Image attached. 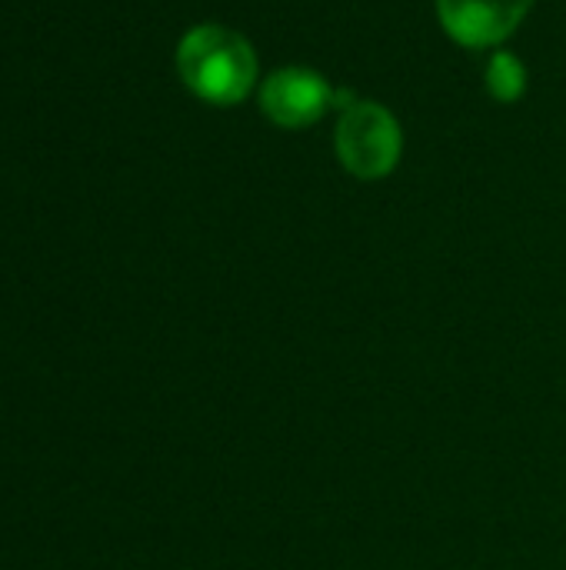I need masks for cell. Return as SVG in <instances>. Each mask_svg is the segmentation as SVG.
<instances>
[{
	"instance_id": "obj_1",
	"label": "cell",
	"mask_w": 566,
	"mask_h": 570,
	"mask_svg": "<svg viewBox=\"0 0 566 570\" xmlns=\"http://www.w3.org/2000/svg\"><path fill=\"white\" fill-rule=\"evenodd\" d=\"M177 73L200 100L234 107L257 83V53L244 33L224 23H200L177 43Z\"/></svg>"
},
{
	"instance_id": "obj_2",
	"label": "cell",
	"mask_w": 566,
	"mask_h": 570,
	"mask_svg": "<svg viewBox=\"0 0 566 570\" xmlns=\"http://www.w3.org/2000/svg\"><path fill=\"white\" fill-rule=\"evenodd\" d=\"M404 154V130L397 117L377 100H357L340 114L337 157L357 180H380L394 174Z\"/></svg>"
},
{
	"instance_id": "obj_3",
	"label": "cell",
	"mask_w": 566,
	"mask_h": 570,
	"mask_svg": "<svg viewBox=\"0 0 566 570\" xmlns=\"http://www.w3.org/2000/svg\"><path fill=\"white\" fill-rule=\"evenodd\" d=\"M334 90L310 67H280L260 87V110L284 130L317 124L334 107Z\"/></svg>"
},
{
	"instance_id": "obj_4",
	"label": "cell",
	"mask_w": 566,
	"mask_h": 570,
	"mask_svg": "<svg viewBox=\"0 0 566 570\" xmlns=\"http://www.w3.org/2000/svg\"><path fill=\"white\" fill-rule=\"evenodd\" d=\"M537 0H437L444 30L464 47H500L534 10Z\"/></svg>"
},
{
	"instance_id": "obj_5",
	"label": "cell",
	"mask_w": 566,
	"mask_h": 570,
	"mask_svg": "<svg viewBox=\"0 0 566 570\" xmlns=\"http://www.w3.org/2000/svg\"><path fill=\"white\" fill-rule=\"evenodd\" d=\"M487 90L500 104H517L527 94V67L510 50H497L487 63Z\"/></svg>"
}]
</instances>
